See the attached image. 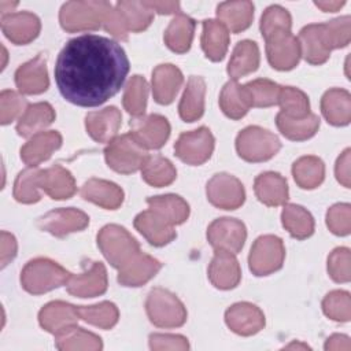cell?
Segmentation results:
<instances>
[{
  "label": "cell",
  "instance_id": "6da1fadb",
  "mask_svg": "<svg viewBox=\"0 0 351 351\" xmlns=\"http://www.w3.org/2000/svg\"><path fill=\"white\" fill-rule=\"evenodd\" d=\"M129 69V59L117 41L82 34L60 51L55 80L66 100L81 107H96L119 92Z\"/></svg>",
  "mask_w": 351,
  "mask_h": 351
},
{
  "label": "cell",
  "instance_id": "7a4b0ae2",
  "mask_svg": "<svg viewBox=\"0 0 351 351\" xmlns=\"http://www.w3.org/2000/svg\"><path fill=\"white\" fill-rule=\"evenodd\" d=\"M111 10L107 1H67L60 8L59 22L70 33L96 30L104 25Z\"/></svg>",
  "mask_w": 351,
  "mask_h": 351
},
{
  "label": "cell",
  "instance_id": "3957f363",
  "mask_svg": "<svg viewBox=\"0 0 351 351\" xmlns=\"http://www.w3.org/2000/svg\"><path fill=\"white\" fill-rule=\"evenodd\" d=\"M71 273L56 262L47 258H37L26 263L21 273V282L25 291L40 295L67 284Z\"/></svg>",
  "mask_w": 351,
  "mask_h": 351
},
{
  "label": "cell",
  "instance_id": "277c9868",
  "mask_svg": "<svg viewBox=\"0 0 351 351\" xmlns=\"http://www.w3.org/2000/svg\"><path fill=\"white\" fill-rule=\"evenodd\" d=\"M97 245L104 258L115 269H122L140 254L136 239L119 225H106L97 234Z\"/></svg>",
  "mask_w": 351,
  "mask_h": 351
},
{
  "label": "cell",
  "instance_id": "5b68a950",
  "mask_svg": "<svg viewBox=\"0 0 351 351\" xmlns=\"http://www.w3.org/2000/svg\"><path fill=\"white\" fill-rule=\"evenodd\" d=\"M149 321L159 328H178L186 321V310L182 302L170 291L154 288L145 302Z\"/></svg>",
  "mask_w": 351,
  "mask_h": 351
},
{
  "label": "cell",
  "instance_id": "8992f818",
  "mask_svg": "<svg viewBox=\"0 0 351 351\" xmlns=\"http://www.w3.org/2000/svg\"><path fill=\"white\" fill-rule=\"evenodd\" d=\"M107 165L122 174H130L143 167L148 158L147 149L143 148L130 133L114 137L104 149Z\"/></svg>",
  "mask_w": 351,
  "mask_h": 351
},
{
  "label": "cell",
  "instance_id": "52a82bcc",
  "mask_svg": "<svg viewBox=\"0 0 351 351\" xmlns=\"http://www.w3.org/2000/svg\"><path fill=\"white\" fill-rule=\"evenodd\" d=\"M281 148L276 134L259 126L243 129L236 138V149L247 162H265L273 158Z\"/></svg>",
  "mask_w": 351,
  "mask_h": 351
},
{
  "label": "cell",
  "instance_id": "ba28073f",
  "mask_svg": "<svg viewBox=\"0 0 351 351\" xmlns=\"http://www.w3.org/2000/svg\"><path fill=\"white\" fill-rule=\"evenodd\" d=\"M285 248L282 240L273 234L258 237L251 248L248 263L255 276H267L281 269L284 263Z\"/></svg>",
  "mask_w": 351,
  "mask_h": 351
},
{
  "label": "cell",
  "instance_id": "9c48e42d",
  "mask_svg": "<svg viewBox=\"0 0 351 351\" xmlns=\"http://www.w3.org/2000/svg\"><path fill=\"white\" fill-rule=\"evenodd\" d=\"M269 63L277 70H291L300 59L299 40L288 29H280L265 36Z\"/></svg>",
  "mask_w": 351,
  "mask_h": 351
},
{
  "label": "cell",
  "instance_id": "30bf717a",
  "mask_svg": "<svg viewBox=\"0 0 351 351\" xmlns=\"http://www.w3.org/2000/svg\"><path fill=\"white\" fill-rule=\"evenodd\" d=\"M214 137L208 128L202 126L196 130L182 133L176 145V155L185 163L197 166L204 163L213 154Z\"/></svg>",
  "mask_w": 351,
  "mask_h": 351
},
{
  "label": "cell",
  "instance_id": "8fae6325",
  "mask_svg": "<svg viewBox=\"0 0 351 351\" xmlns=\"http://www.w3.org/2000/svg\"><path fill=\"white\" fill-rule=\"evenodd\" d=\"M207 199L218 208L234 210L244 203L245 192L243 184L230 174L218 173L207 182Z\"/></svg>",
  "mask_w": 351,
  "mask_h": 351
},
{
  "label": "cell",
  "instance_id": "7c38bea8",
  "mask_svg": "<svg viewBox=\"0 0 351 351\" xmlns=\"http://www.w3.org/2000/svg\"><path fill=\"white\" fill-rule=\"evenodd\" d=\"M130 128L133 138L145 149L163 147L170 136V123L159 114L137 117L130 122Z\"/></svg>",
  "mask_w": 351,
  "mask_h": 351
},
{
  "label": "cell",
  "instance_id": "4fadbf2b",
  "mask_svg": "<svg viewBox=\"0 0 351 351\" xmlns=\"http://www.w3.org/2000/svg\"><path fill=\"white\" fill-rule=\"evenodd\" d=\"M247 230L241 221L234 218H218L207 229V240L215 250L237 254L245 241Z\"/></svg>",
  "mask_w": 351,
  "mask_h": 351
},
{
  "label": "cell",
  "instance_id": "5bb4252c",
  "mask_svg": "<svg viewBox=\"0 0 351 351\" xmlns=\"http://www.w3.org/2000/svg\"><path fill=\"white\" fill-rule=\"evenodd\" d=\"M89 223V217L77 208H58L43 215L37 225L41 230H45L56 237H63L73 232L85 229Z\"/></svg>",
  "mask_w": 351,
  "mask_h": 351
},
{
  "label": "cell",
  "instance_id": "9a60e30c",
  "mask_svg": "<svg viewBox=\"0 0 351 351\" xmlns=\"http://www.w3.org/2000/svg\"><path fill=\"white\" fill-rule=\"evenodd\" d=\"M226 325L237 335L251 336L265 326V315L255 304L241 302L230 306L225 313Z\"/></svg>",
  "mask_w": 351,
  "mask_h": 351
},
{
  "label": "cell",
  "instance_id": "2e32d148",
  "mask_svg": "<svg viewBox=\"0 0 351 351\" xmlns=\"http://www.w3.org/2000/svg\"><path fill=\"white\" fill-rule=\"evenodd\" d=\"M41 29L40 19L32 12H12L1 16V30L5 37L16 44L25 45L33 41Z\"/></svg>",
  "mask_w": 351,
  "mask_h": 351
},
{
  "label": "cell",
  "instance_id": "e0dca14e",
  "mask_svg": "<svg viewBox=\"0 0 351 351\" xmlns=\"http://www.w3.org/2000/svg\"><path fill=\"white\" fill-rule=\"evenodd\" d=\"M134 228L156 247L166 245L176 237L174 225L152 208L140 213L134 218Z\"/></svg>",
  "mask_w": 351,
  "mask_h": 351
},
{
  "label": "cell",
  "instance_id": "ac0fdd59",
  "mask_svg": "<svg viewBox=\"0 0 351 351\" xmlns=\"http://www.w3.org/2000/svg\"><path fill=\"white\" fill-rule=\"evenodd\" d=\"M69 293L78 298H93L106 292L107 289V271L103 263L93 262L90 267L77 276L70 277L67 281Z\"/></svg>",
  "mask_w": 351,
  "mask_h": 351
},
{
  "label": "cell",
  "instance_id": "d6986e66",
  "mask_svg": "<svg viewBox=\"0 0 351 351\" xmlns=\"http://www.w3.org/2000/svg\"><path fill=\"white\" fill-rule=\"evenodd\" d=\"M15 84L19 92L25 95H38L45 92L49 85L45 58L38 55L22 64L15 73Z\"/></svg>",
  "mask_w": 351,
  "mask_h": 351
},
{
  "label": "cell",
  "instance_id": "ffe728a7",
  "mask_svg": "<svg viewBox=\"0 0 351 351\" xmlns=\"http://www.w3.org/2000/svg\"><path fill=\"white\" fill-rule=\"evenodd\" d=\"M241 277L240 265L229 251L215 250L214 258L208 266V278L219 289L234 288Z\"/></svg>",
  "mask_w": 351,
  "mask_h": 351
},
{
  "label": "cell",
  "instance_id": "44dd1931",
  "mask_svg": "<svg viewBox=\"0 0 351 351\" xmlns=\"http://www.w3.org/2000/svg\"><path fill=\"white\" fill-rule=\"evenodd\" d=\"M78 319V307L60 300H55L45 304L38 314L40 325L47 332L53 335H58L66 330L67 328L77 325Z\"/></svg>",
  "mask_w": 351,
  "mask_h": 351
},
{
  "label": "cell",
  "instance_id": "7402d4cb",
  "mask_svg": "<svg viewBox=\"0 0 351 351\" xmlns=\"http://www.w3.org/2000/svg\"><path fill=\"white\" fill-rule=\"evenodd\" d=\"M300 51L304 59L311 64H322L330 55V47L325 37L324 23H311L299 33Z\"/></svg>",
  "mask_w": 351,
  "mask_h": 351
},
{
  "label": "cell",
  "instance_id": "603a6c76",
  "mask_svg": "<svg viewBox=\"0 0 351 351\" xmlns=\"http://www.w3.org/2000/svg\"><path fill=\"white\" fill-rule=\"evenodd\" d=\"M122 121L121 111L111 106L100 111L89 112L85 117V128L89 136L97 143L111 141L119 130Z\"/></svg>",
  "mask_w": 351,
  "mask_h": 351
},
{
  "label": "cell",
  "instance_id": "cb8c5ba5",
  "mask_svg": "<svg viewBox=\"0 0 351 351\" xmlns=\"http://www.w3.org/2000/svg\"><path fill=\"white\" fill-rule=\"evenodd\" d=\"M184 81L182 73L174 64H159L152 71V95L156 103L170 104Z\"/></svg>",
  "mask_w": 351,
  "mask_h": 351
},
{
  "label": "cell",
  "instance_id": "d4e9b609",
  "mask_svg": "<svg viewBox=\"0 0 351 351\" xmlns=\"http://www.w3.org/2000/svg\"><path fill=\"white\" fill-rule=\"evenodd\" d=\"M38 188L43 189L49 197L56 200L71 197L77 189L71 173L59 165L40 170Z\"/></svg>",
  "mask_w": 351,
  "mask_h": 351
},
{
  "label": "cell",
  "instance_id": "484cf974",
  "mask_svg": "<svg viewBox=\"0 0 351 351\" xmlns=\"http://www.w3.org/2000/svg\"><path fill=\"white\" fill-rule=\"evenodd\" d=\"M60 145L62 136L59 132H38L21 148V158L27 166L36 167L38 163L49 159L52 152Z\"/></svg>",
  "mask_w": 351,
  "mask_h": 351
},
{
  "label": "cell",
  "instance_id": "4316f807",
  "mask_svg": "<svg viewBox=\"0 0 351 351\" xmlns=\"http://www.w3.org/2000/svg\"><path fill=\"white\" fill-rule=\"evenodd\" d=\"M160 262L140 252L126 266L118 270V282L125 287H140L148 282L159 270Z\"/></svg>",
  "mask_w": 351,
  "mask_h": 351
},
{
  "label": "cell",
  "instance_id": "83f0119b",
  "mask_svg": "<svg viewBox=\"0 0 351 351\" xmlns=\"http://www.w3.org/2000/svg\"><path fill=\"white\" fill-rule=\"evenodd\" d=\"M81 196L103 208L115 210L123 202V191L114 182L90 178L81 188Z\"/></svg>",
  "mask_w": 351,
  "mask_h": 351
},
{
  "label": "cell",
  "instance_id": "f1b7e54d",
  "mask_svg": "<svg viewBox=\"0 0 351 351\" xmlns=\"http://www.w3.org/2000/svg\"><path fill=\"white\" fill-rule=\"evenodd\" d=\"M255 195L266 206H281L288 199L287 180L274 171H266L255 178Z\"/></svg>",
  "mask_w": 351,
  "mask_h": 351
},
{
  "label": "cell",
  "instance_id": "f546056e",
  "mask_svg": "<svg viewBox=\"0 0 351 351\" xmlns=\"http://www.w3.org/2000/svg\"><path fill=\"white\" fill-rule=\"evenodd\" d=\"M321 111L326 121L335 126L347 125L351 119V96L346 89L333 88L324 93Z\"/></svg>",
  "mask_w": 351,
  "mask_h": 351
},
{
  "label": "cell",
  "instance_id": "4dcf8cb0",
  "mask_svg": "<svg viewBox=\"0 0 351 351\" xmlns=\"http://www.w3.org/2000/svg\"><path fill=\"white\" fill-rule=\"evenodd\" d=\"M229 45V33L226 26L214 19L203 21L202 48L206 56L213 62H219L225 58Z\"/></svg>",
  "mask_w": 351,
  "mask_h": 351
},
{
  "label": "cell",
  "instance_id": "1f68e13d",
  "mask_svg": "<svg viewBox=\"0 0 351 351\" xmlns=\"http://www.w3.org/2000/svg\"><path fill=\"white\" fill-rule=\"evenodd\" d=\"M204 95L206 82L199 75H192L188 80L182 99L178 106V112L182 121L193 122L197 121L204 111Z\"/></svg>",
  "mask_w": 351,
  "mask_h": 351
},
{
  "label": "cell",
  "instance_id": "d6a6232c",
  "mask_svg": "<svg viewBox=\"0 0 351 351\" xmlns=\"http://www.w3.org/2000/svg\"><path fill=\"white\" fill-rule=\"evenodd\" d=\"M221 110L232 119L243 118L252 107L245 85H239L236 80L226 82L219 95Z\"/></svg>",
  "mask_w": 351,
  "mask_h": 351
},
{
  "label": "cell",
  "instance_id": "836d02e7",
  "mask_svg": "<svg viewBox=\"0 0 351 351\" xmlns=\"http://www.w3.org/2000/svg\"><path fill=\"white\" fill-rule=\"evenodd\" d=\"M217 16L228 30L240 33L252 22L254 4L251 1H225L217 7Z\"/></svg>",
  "mask_w": 351,
  "mask_h": 351
},
{
  "label": "cell",
  "instance_id": "e575fe53",
  "mask_svg": "<svg viewBox=\"0 0 351 351\" xmlns=\"http://www.w3.org/2000/svg\"><path fill=\"white\" fill-rule=\"evenodd\" d=\"M55 119V110L49 103L40 101L27 106L22 117L18 119L16 132L22 137L37 134L41 129L49 126Z\"/></svg>",
  "mask_w": 351,
  "mask_h": 351
},
{
  "label": "cell",
  "instance_id": "d590c367",
  "mask_svg": "<svg viewBox=\"0 0 351 351\" xmlns=\"http://www.w3.org/2000/svg\"><path fill=\"white\" fill-rule=\"evenodd\" d=\"M259 66V48L256 43L250 40L240 41L230 56L228 63V74L237 80L244 77L252 71H255Z\"/></svg>",
  "mask_w": 351,
  "mask_h": 351
},
{
  "label": "cell",
  "instance_id": "8d00e7d4",
  "mask_svg": "<svg viewBox=\"0 0 351 351\" xmlns=\"http://www.w3.org/2000/svg\"><path fill=\"white\" fill-rule=\"evenodd\" d=\"M195 21L184 14H177L165 32V43L166 45L177 52L184 53L191 48L193 32H195Z\"/></svg>",
  "mask_w": 351,
  "mask_h": 351
},
{
  "label": "cell",
  "instance_id": "74e56055",
  "mask_svg": "<svg viewBox=\"0 0 351 351\" xmlns=\"http://www.w3.org/2000/svg\"><path fill=\"white\" fill-rule=\"evenodd\" d=\"M56 347L62 351H75V350H88V351H96L101 350L103 343L101 339L88 332L82 328H78L77 325L67 328L66 330L55 335Z\"/></svg>",
  "mask_w": 351,
  "mask_h": 351
},
{
  "label": "cell",
  "instance_id": "f35d334b",
  "mask_svg": "<svg viewBox=\"0 0 351 351\" xmlns=\"http://www.w3.org/2000/svg\"><path fill=\"white\" fill-rule=\"evenodd\" d=\"M282 226L295 239L303 240L313 234L314 219L311 214L298 204H285L281 214Z\"/></svg>",
  "mask_w": 351,
  "mask_h": 351
},
{
  "label": "cell",
  "instance_id": "ab89813d",
  "mask_svg": "<svg viewBox=\"0 0 351 351\" xmlns=\"http://www.w3.org/2000/svg\"><path fill=\"white\" fill-rule=\"evenodd\" d=\"M276 123L278 130L289 140L300 141L307 140L315 134L319 128V118L315 114H308L302 119H292L278 112L276 117Z\"/></svg>",
  "mask_w": 351,
  "mask_h": 351
},
{
  "label": "cell",
  "instance_id": "60d3db41",
  "mask_svg": "<svg viewBox=\"0 0 351 351\" xmlns=\"http://www.w3.org/2000/svg\"><path fill=\"white\" fill-rule=\"evenodd\" d=\"M292 174L300 188L314 189L324 181L325 166L317 156H302L293 163Z\"/></svg>",
  "mask_w": 351,
  "mask_h": 351
},
{
  "label": "cell",
  "instance_id": "b9f144b4",
  "mask_svg": "<svg viewBox=\"0 0 351 351\" xmlns=\"http://www.w3.org/2000/svg\"><path fill=\"white\" fill-rule=\"evenodd\" d=\"M149 208L155 210L173 225H180L186 221L189 215L188 203L178 195H160L147 199Z\"/></svg>",
  "mask_w": 351,
  "mask_h": 351
},
{
  "label": "cell",
  "instance_id": "7bdbcfd3",
  "mask_svg": "<svg viewBox=\"0 0 351 351\" xmlns=\"http://www.w3.org/2000/svg\"><path fill=\"white\" fill-rule=\"evenodd\" d=\"M141 177L147 184L160 188L171 184L177 177V171L169 159L160 155H154L148 156L144 162Z\"/></svg>",
  "mask_w": 351,
  "mask_h": 351
},
{
  "label": "cell",
  "instance_id": "ee69618b",
  "mask_svg": "<svg viewBox=\"0 0 351 351\" xmlns=\"http://www.w3.org/2000/svg\"><path fill=\"white\" fill-rule=\"evenodd\" d=\"M115 8L121 12L129 32H143L154 19V11H151L144 1L122 0L117 3Z\"/></svg>",
  "mask_w": 351,
  "mask_h": 351
},
{
  "label": "cell",
  "instance_id": "f6af8a7d",
  "mask_svg": "<svg viewBox=\"0 0 351 351\" xmlns=\"http://www.w3.org/2000/svg\"><path fill=\"white\" fill-rule=\"evenodd\" d=\"M277 104L281 107L280 112L292 119H302L310 114L308 97L298 88L281 86Z\"/></svg>",
  "mask_w": 351,
  "mask_h": 351
},
{
  "label": "cell",
  "instance_id": "bcb514c9",
  "mask_svg": "<svg viewBox=\"0 0 351 351\" xmlns=\"http://www.w3.org/2000/svg\"><path fill=\"white\" fill-rule=\"evenodd\" d=\"M80 319L88 324L99 326L101 329H111L119 318V311L117 306L111 302H101L95 306H81L78 307Z\"/></svg>",
  "mask_w": 351,
  "mask_h": 351
},
{
  "label": "cell",
  "instance_id": "7dc6e473",
  "mask_svg": "<svg viewBox=\"0 0 351 351\" xmlns=\"http://www.w3.org/2000/svg\"><path fill=\"white\" fill-rule=\"evenodd\" d=\"M148 85L144 77L133 75L125 88L123 92V107L133 117H143L147 107Z\"/></svg>",
  "mask_w": 351,
  "mask_h": 351
},
{
  "label": "cell",
  "instance_id": "c3c4849f",
  "mask_svg": "<svg viewBox=\"0 0 351 351\" xmlns=\"http://www.w3.org/2000/svg\"><path fill=\"white\" fill-rule=\"evenodd\" d=\"M38 174L40 170L36 167H29L22 170L14 184V197L21 203H36L40 200L38 192Z\"/></svg>",
  "mask_w": 351,
  "mask_h": 351
},
{
  "label": "cell",
  "instance_id": "681fc988",
  "mask_svg": "<svg viewBox=\"0 0 351 351\" xmlns=\"http://www.w3.org/2000/svg\"><path fill=\"white\" fill-rule=\"evenodd\" d=\"M252 107H270L278 103L280 85L270 80H254L245 84Z\"/></svg>",
  "mask_w": 351,
  "mask_h": 351
},
{
  "label": "cell",
  "instance_id": "f907efd6",
  "mask_svg": "<svg viewBox=\"0 0 351 351\" xmlns=\"http://www.w3.org/2000/svg\"><path fill=\"white\" fill-rule=\"evenodd\" d=\"M322 310L333 321L347 322L351 318V298L346 291H332L322 300Z\"/></svg>",
  "mask_w": 351,
  "mask_h": 351
},
{
  "label": "cell",
  "instance_id": "816d5d0a",
  "mask_svg": "<svg viewBox=\"0 0 351 351\" xmlns=\"http://www.w3.org/2000/svg\"><path fill=\"white\" fill-rule=\"evenodd\" d=\"M324 32L330 49L346 47L351 38V18L346 15L324 23Z\"/></svg>",
  "mask_w": 351,
  "mask_h": 351
},
{
  "label": "cell",
  "instance_id": "f5cc1de1",
  "mask_svg": "<svg viewBox=\"0 0 351 351\" xmlns=\"http://www.w3.org/2000/svg\"><path fill=\"white\" fill-rule=\"evenodd\" d=\"M350 250L339 247L328 256V273L336 282H348L351 278L350 271Z\"/></svg>",
  "mask_w": 351,
  "mask_h": 351
},
{
  "label": "cell",
  "instance_id": "db71d44e",
  "mask_svg": "<svg viewBox=\"0 0 351 351\" xmlns=\"http://www.w3.org/2000/svg\"><path fill=\"white\" fill-rule=\"evenodd\" d=\"M27 108L26 100L14 90H3L0 95V121L3 125L21 118Z\"/></svg>",
  "mask_w": 351,
  "mask_h": 351
},
{
  "label": "cell",
  "instance_id": "11a10c76",
  "mask_svg": "<svg viewBox=\"0 0 351 351\" xmlns=\"http://www.w3.org/2000/svg\"><path fill=\"white\" fill-rule=\"evenodd\" d=\"M326 225L337 236H347L351 230V207L347 203L332 206L326 213Z\"/></svg>",
  "mask_w": 351,
  "mask_h": 351
},
{
  "label": "cell",
  "instance_id": "9f6ffc18",
  "mask_svg": "<svg viewBox=\"0 0 351 351\" xmlns=\"http://www.w3.org/2000/svg\"><path fill=\"white\" fill-rule=\"evenodd\" d=\"M280 29L291 30V15L285 8L280 5H270L266 8L261 18L262 36L265 37L269 33Z\"/></svg>",
  "mask_w": 351,
  "mask_h": 351
},
{
  "label": "cell",
  "instance_id": "6f0895ef",
  "mask_svg": "<svg viewBox=\"0 0 351 351\" xmlns=\"http://www.w3.org/2000/svg\"><path fill=\"white\" fill-rule=\"evenodd\" d=\"M149 347L155 351L163 350H178L185 351L189 348L186 337L181 335H162L154 333L149 336Z\"/></svg>",
  "mask_w": 351,
  "mask_h": 351
},
{
  "label": "cell",
  "instance_id": "680465c9",
  "mask_svg": "<svg viewBox=\"0 0 351 351\" xmlns=\"http://www.w3.org/2000/svg\"><path fill=\"white\" fill-rule=\"evenodd\" d=\"M103 27L111 33V36H114L115 38L119 40H128V34L129 30L126 27V23L121 15V12L117 8H112L110 11V14L106 18V22L103 25Z\"/></svg>",
  "mask_w": 351,
  "mask_h": 351
},
{
  "label": "cell",
  "instance_id": "91938a15",
  "mask_svg": "<svg viewBox=\"0 0 351 351\" xmlns=\"http://www.w3.org/2000/svg\"><path fill=\"white\" fill-rule=\"evenodd\" d=\"M0 258H1V267L7 266L10 261H12L16 255V240L8 232H1L0 236Z\"/></svg>",
  "mask_w": 351,
  "mask_h": 351
},
{
  "label": "cell",
  "instance_id": "94428289",
  "mask_svg": "<svg viewBox=\"0 0 351 351\" xmlns=\"http://www.w3.org/2000/svg\"><path fill=\"white\" fill-rule=\"evenodd\" d=\"M336 178L346 188H350V149L347 148L337 159L335 167Z\"/></svg>",
  "mask_w": 351,
  "mask_h": 351
},
{
  "label": "cell",
  "instance_id": "6125c7cd",
  "mask_svg": "<svg viewBox=\"0 0 351 351\" xmlns=\"http://www.w3.org/2000/svg\"><path fill=\"white\" fill-rule=\"evenodd\" d=\"M145 5L151 11H156L158 14H180V3L178 1H144Z\"/></svg>",
  "mask_w": 351,
  "mask_h": 351
},
{
  "label": "cell",
  "instance_id": "be15d7a7",
  "mask_svg": "<svg viewBox=\"0 0 351 351\" xmlns=\"http://www.w3.org/2000/svg\"><path fill=\"white\" fill-rule=\"evenodd\" d=\"M325 350H340V351H350L351 343L350 339L344 335H333L325 343Z\"/></svg>",
  "mask_w": 351,
  "mask_h": 351
},
{
  "label": "cell",
  "instance_id": "e7e4bbea",
  "mask_svg": "<svg viewBox=\"0 0 351 351\" xmlns=\"http://www.w3.org/2000/svg\"><path fill=\"white\" fill-rule=\"evenodd\" d=\"M315 5L318 8H321L322 11H330V12H335L337 10H340L343 5H344V1H337V0H332V1H315Z\"/></svg>",
  "mask_w": 351,
  "mask_h": 351
},
{
  "label": "cell",
  "instance_id": "03108f58",
  "mask_svg": "<svg viewBox=\"0 0 351 351\" xmlns=\"http://www.w3.org/2000/svg\"><path fill=\"white\" fill-rule=\"evenodd\" d=\"M295 347H298V348H299V347H300V348H308L307 346H303V344H291V346H288L287 348H295Z\"/></svg>",
  "mask_w": 351,
  "mask_h": 351
}]
</instances>
